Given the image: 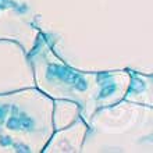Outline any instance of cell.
I'll return each instance as SVG.
<instances>
[{
  "instance_id": "1",
  "label": "cell",
  "mask_w": 153,
  "mask_h": 153,
  "mask_svg": "<svg viewBox=\"0 0 153 153\" xmlns=\"http://www.w3.org/2000/svg\"><path fill=\"white\" fill-rule=\"evenodd\" d=\"M31 67L40 91L48 96L76 103L85 121L97 109L120 102L131 81V74L127 73L84 74L68 68L43 40L31 56Z\"/></svg>"
},
{
  "instance_id": "2",
  "label": "cell",
  "mask_w": 153,
  "mask_h": 153,
  "mask_svg": "<svg viewBox=\"0 0 153 153\" xmlns=\"http://www.w3.org/2000/svg\"><path fill=\"white\" fill-rule=\"evenodd\" d=\"M52 135V97L36 89L0 93V152H40Z\"/></svg>"
},
{
  "instance_id": "3",
  "label": "cell",
  "mask_w": 153,
  "mask_h": 153,
  "mask_svg": "<svg viewBox=\"0 0 153 153\" xmlns=\"http://www.w3.org/2000/svg\"><path fill=\"white\" fill-rule=\"evenodd\" d=\"M89 128L85 132V139L110 132L97 152H116L117 139L120 138L118 152L139 150L135 145L137 137H152V107L132 105L127 102H117L114 105L97 109L88 120Z\"/></svg>"
}]
</instances>
